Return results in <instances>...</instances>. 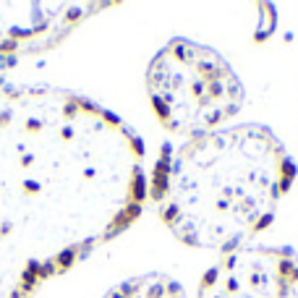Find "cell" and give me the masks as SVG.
<instances>
[{"instance_id": "30bf717a", "label": "cell", "mask_w": 298, "mask_h": 298, "mask_svg": "<svg viewBox=\"0 0 298 298\" xmlns=\"http://www.w3.org/2000/svg\"><path fill=\"white\" fill-rule=\"evenodd\" d=\"M82 16H84V10H82V8H68V14H66V21H68V24H76V21L82 18Z\"/></svg>"}, {"instance_id": "5bb4252c", "label": "cell", "mask_w": 298, "mask_h": 298, "mask_svg": "<svg viewBox=\"0 0 298 298\" xmlns=\"http://www.w3.org/2000/svg\"><path fill=\"white\" fill-rule=\"evenodd\" d=\"M10 230H14V225H10V222H3V225H0V236H10Z\"/></svg>"}, {"instance_id": "8992f818", "label": "cell", "mask_w": 298, "mask_h": 298, "mask_svg": "<svg viewBox=\"0 0 298 298\" xmlns=\"http://www.w3.org/2000/svg\"><path fill=\"white\" fill-rule=\"evenodd\" d=\"M6 37L18 42V40H29V37H34V32H32V29H18V26H10V29L6 32Z\"/></svg>"}, {"instance_id": "6da1fadb", "label": "cell", "mask_w": 298, "mask_h": 298, "mask_svg": "<svg viewBox=\"0 0 298 298\" xmlns=\"http://www.w3.org/2000/svg\"><path fill=\"white\" fill-rule=\"evenodd\" d=\"M293 178L296 165L272 128L222 126L160 149L149 199L178 240L228 254L264 230Z\"/></svg>"}, {"instance_id": "9c48e42d", "label": "cell", "mask_w": 298, "mask_h": 298, "mask_svg": "<svg viewBox=\"0 0 298 298\" xmlns=\"http://www.w3.org/2000/svg\"><path fill=\"white\" fill-rule=\"evenodd\" d=\"M24 131H26V134H42V131H44V120H40V118H29L26 126H24Z\"/></svg>"}, {"instance_id": "52a82bcc", "label": "cell", "mask_w": 298, "mask_h": 298, "mask_svg": "<svg viewBox=\"0 0 298 298\" xmlns=\"http://www.w3.org/2000/svg\"><path fill=\"white\" fill-rule=\"evenodd\" d=\"M14 52H18V42L16 40H8V37L0 40V55H10V58H14Z\"/></svg>"}, {"instance_id": "4fadbf2b", "label": "cell", "mask_w": 298, "mask_h": 298, "mask_svg": "<svg viewBox=\"0 0 298 298\" xmlns=\"http://www.w3.org/2000/svg\"><path fill=\"white\" fill-rule=\"evenodd\" d=\"M10 118H14V116H10V110H3V112H0V128H6V126L10 123Z\"/></svg>"}, {"instance_id": "7a4b0ae2", "label": "cell", "mask_w": 298, "mask_h": 298, "mask_svg": "<svg viewBox=\"0 0 298 298\" xmlns=\"http://www.w3.org/2000/svg\"><path fill=\"white\" fill-rule=\"evenodd\" d=\"M149 100L173 134L217 131L244 108V84L225 58L191 40L168 42L149 66Z\"/></svg>"}, {"instance_id": "9a60e30c", "label": "cell", "mask_w": 298, "mask_h": 298, "mask_svg": "<svg viewBox=\"0 0 298 298\" xmlns=\"http://www.w3.org/2000/svg\"><path fill=\"white\" fill-rule=\"evenodd\" d=\"M3 84H6V82H3V76H0V86H3Z\"/></svg>"}, {"instance_id": "8fae6325", "label": "cell", "mask_w": 298, "mask_h": 298, "mask_svg": "<svg viewBox=\"0 0 298 298\" xmlns=\"http://www.w3.org/2000/svg\"><path fill=\"white\" fill-rule=\"evenodd\" d=\"M24 270H26V272H32V274H37V278H40V259H29Z\"/></svg>"}, {"instance_id": "2e32d148", "label": "cell", "mask_w": 298, "mask_h": 298, "mask_svg": "<svg viewBox=\"0 0 298 298\" xmlns=\"http://www.w3.org/2000/svg\"><path fill=\"white\" fill-rule=\"evenodd\" d=\"M3 37H6V34H3V32H0V40H3Z\"/></svg>"}, {"instance_id": "5b68a950", "label": "cell", "mask_w": 298, "mask_h": 298, "mask_svg": "<svg viewBox=\"0 0 298 298\" xmlns=\"http://www.w3.org/2000/svg\"><path fill=\"white\" fill-rule=\"evenodd\" d=\"M52 274H58V270H55V264H52V256L50 259H42L40 262V282L42 280H50Z\"/></svg>"}, {"instance_id": "277c9868", "label": "cell", "mask_w": 298, "mask_h": 298, "mask_svg": "<svg viewBox=\"0 0 298 298\" xmlns=\"http://www.w3.org/2000/svg\"><path fill=\"white\" fill-rule=\"evenodd\" d=\"M108 298H188L186 288L168 274H144L120 282Z\"/></svg>"}, {"instance_id": "ba28073f", "label": "cell", "mask_w": 298, "mask_h": 298, "mask_svg": "<svg viewBox=\"0 0 298 298\" xmlns=\"http://www.w3.org/2000/svg\"><path fill=\"white\" fill-rule=\"evenodd\" d=\"M24 194H26V196H37V194H42V183L34 180V178L24 180Z\"/></svg>"}, {"instance_id": "3957f363", "label": "cell", "mask_w": 298, "mask_h": 298, "mask_svg": "<svg viewBox=\"0 0 298 298\" xmlns=\"http://www.w3.org/2000/svg\"><path fill=\"white\" fill-rule=\"evenodd\" d=\"M196 298H298V254L248 244L204 272Z\"/></svg>"}, {"instance_id": "7c38bea8", "label": "cell", "mask_w": 298, "mask_h": 298, "mask_svg": "<svg viewBox=\"0 0 298 298\" xmlns=\"http://www.w3.org/2000/svg\"><path fill=\"white\" fill-rule=\"evenodd\" d=\"M34 160H37V157H34L32 152H29V154H21V162H18V165H21V168H32Z\"/></svg>"}]
</instances>
